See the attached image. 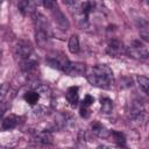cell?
I'll use <instances>...</instances> for the list:
<instances>
[{
	"instance_id": "cell-13",
	"label": "cell",
	"mask_w": 149,
	"mask_h": 149,
	"mask_svg": "<svg viewBox=\"0 0 149 149\" xmlns=\"http://www.w3.org/2000/svg\"><path fill=\"white\" fill-rule=\"evenodd\" d=\"M51 13H52V16H54L56 23H57L61 28H63V29H68V28H69V22H68L66 17L64 16V14L59 10L58 7L54 8V9L51 10Z\"/></svg>"
},
{
	"instance_id": "cell-9",
	"label": "cell",
	"mask_w": 149,
	"mask_h": 149,
	"mask_svg": "<svg viewBox=\"0 0 149 149\" xmlns=\"http://www.w3.org/2000/svg\"><path fill=\"white\" fill-rule=\"evenodd\" d=\"M91 130H92V133H93L97 137H100V139H107V137L111 135V132H109L104 125H101V123L98 122V121L92 122V125H91Z\"/></svg>"
},
{
	"instance_id": "cell-18",
	"label": "cell",
	"mask_w": 149,
	"mask_h": 149,
	"mask_svg": "<svg viewBox=\"0 0 149 149\" xmlns=\"http://www.w3.org/2000/svg\"><path fill=\"white\" fill-rule=\"evenodd\" d=\"M23 98H24V100L30 105V106H35L37 102H38V100H40V94L35 91V90H31V91H28V92H26L24 93V95H23Z\"/></svg>"
},
{
	"instance_id": "cell-20",
	"label": "cell",
	"mask_w": 149,
	"mask_h": 149,
	"mask_svg": "<svg viewBox=\"0 0 149 149\" xmlns=\"http://www.w3.org/2000/svg\"><path fill=\"white\" fill-rule=\"evenodd\" d=\"M34 90L40 94V97H43V98H50L51 95V90L49 86H47L45 84H37Z\"/></svg>"
},
{
	"instance_id": "cell-6",
	"label": "cell",
	"mask_w": 149,
	"mask_h": 149,
	"mask_svg": "<svg viewBox=\"0 0 149 149\" xmlns=\"http://www.w3.org/2000/svg\"><path fill=\"white\" fill-rule=\"evenodd\" d=\"M86 79L87 81L95 87H100V88H111L114 84V79H106V78H100L97 76H93L91 73L86 74Z\"/></svg>"
},
{
	"instance_id": "cell-15",
	"label": "cell",
	"mask_w": 149,
	"mask_h": 149,
	"mask_svg": "<svg viewBox=\"0 0 149 149\" xmlns=\"http://www.w3.org/2000/svg\"><path fill=\"white\" fill-rule=\"evenodd\" d=\"M35 140L42 144H51L54 137L49 130H41L35 134Z\"/></svg>"
},
{
	"instance_id": "cell-2",
	"label": "cell",
	"mask_w": 149,
	"mask_h": 149,
	"mask_svg": "<svg viewBox=\"0 0 149 149\" xmlns=\"http://www.w3.org/2000/svg\"><path fill=\"white\" fill-rule=\"evenodd\" d=\"M129 113H130V118L133 120H135V121L142 122V121H146V119H147V109H146V106L140 100H134L132 102Z\"/></svg>"
},
{
	"instance_id": "cell-12",
	"label": "cell",
	"mask_w": 149,
	"mask_h": 149,
	"mask_svg": "<svg viewBox=\"0 0 149 149\" xmlns=\"http://www.w3.org/2000/svg\"><path fill=\"white\" fill-rule=\"evenodd\" d=\"M33 20H34V24H35V29H48L49 30V24L47 21V17L40 13V12H34L33 13Z\"/></svg>"
},
{
	"instance_id": "cell-16",
	"label": "cell",
	"mask_w": 149,
	"mask_h": 149,
	"mask_svg": "<svg viewBox=\"0 0 149 149\" xmlns=\"http://www.w3.org/2000/svg\"><path fill=\"white\" fill-rule=\"evenodd\" d=\"M17 118L15 115H9V116H6L3 120H2V123H1V128L3 130H9V129H13L17 126Z\"/></svg>"
},
{
	"instance_id": "cell-11",
	"label": "cell",
	"mask_w": 149,
	"mask_h": 149,
	"mask_svg": "<svg viewBox=\"0 0 149 149\" xmlns=\"http://www.w3.org/2000/svg\"><path fill=\"white\" fill-rule=\"evenodd\" d=\"M65 98H66L68 102H69L72 107H76V106L78 105V101H79L78 86H71V87H69L68 91H66Z\"/></svg>"
},
{
	"instance_id": "cell-23",
	"label": "cell",
	"mask_w": 149,
	"mask_h": 149,
	"mask_svg": "<svg viewBox=\"0 0 149 149\" xmlns=\"http://www.w3.org/2000/svg\"><path fill=\"white\" fill-rule=\"evenodd\" d=\"M111 134L114 137V141L116 142L118 146H120V147H125L126 146V136H125L123 133L116 132V130H112Z\"/></svg>"
},
{
	"instance_id": "cell-3",
	"label": "cell",
	"mask_w": 149,
	"mask_h": 149,
	"mask_svg": "<svg viewBox=\"0 0 149 149\" xmlns=\"http://www.w3.org/2000/svg\"><path fill=\"white\" fill-rule=\"evenodd\" d=\"M14 52H15V56L19 57L21 61L22 59H26V58L30 57L31 54H33V44L29 41L21 40V41H19L15 44Z\"/></svg>"
},
{
	"instance_id": "cell-1",
	"label": "cell",
	"mask_w": 149,
	"mask_h": 149,
	"mask_svg": "<svg viewBox=\"0 0 149 149\" xmlns=\"http://www.w3.org/2000/svg\"><path fill=\"white\" fill-rule=\"evenodd\" d=\"M126 54L135 59H143L147 58L149 55L147 42L143 40H133L129 44V47L126 48Z\"/></svg>"
},
{
	"instance_id": "cell-22",
	"label": "cell",
	"mask_w": 149,
	"mask_h": 149,
	"mask_svg": "<svg viewBox=\"0 0 149 149\" xmlns=\"http://www.w3.org/2000/svg\"><path fill=\"white\" fill-rule=\"evenodd\" d=\"M136 80L139 83L140 88L143 91V93L148 94V92H149V79L146 76H137L136 77Z\"/></svg>"
},
{
	"instance_id": "cell-24",
	"label": "cell",
	"mask_w": 149,
	"mask_h": 149,
	"mask_svg": "<svg viewBox=\"0 0 149 149\" xmlns=\"http://www.w3.org/2000/svg\"><path fill=\"white\" fill-rule=\"evenodd\" d=\"M140 36L142 37V40L144 42L149 41V28H148V23L146 21H143L142 24L140 26Z\"/></svg>"
},
{
	"instance_id": "cell-21",
	"label": "cell",
	"mask_w": 149,
	"mask_h": 149,
	"mask_svg": "<svg viewBox=\"0 0 149 149\" xmlns=\"http://www.w3.org/2000/svg\"><path fill=\"white\" fill-rule=\"evenodd\" d=\"M100 104H101V113L104 114H109L113 109V101L109 98H101L100 99Z\"/></svg>"
},
{
	"instance_id": "cell-4",
	"label": "cell",
	"mask_w": 149,
	"mask_h": 149,
	"mask_svg": "<svg viewBox=\"0 0 149 149\" xmlns=\"http://www.w3.org/2000/svg\"><path fill=\"white\" fill-rule=\"evenodd\" d=\"M106 52L112 57H119L122 54H126V47L123 45V43L121 41L113 38L107 43Z\"/></svg>"
},
{
	"instance_id": "cell-27",
	"label": "cell",
	"mask_w": 149,
	"mask_h": 149,
	"mask_svg": "<svg viewBox=\"0 0 149 149\" xmlns=\"http://www.w3.org/2000/svg\"><path fill=\"white\" fill-rule=\"evenodd\" d=\"M79 114H80V116H81V118L87 119V118L91 115V112H90V109H88V107H87V106L81 105V106H80V109H79Z\"/></svg>"
},
{
	"instance_id": "cell-8",
	"label": "cell",
	"mask_w": 149,
	"mask_h": 149,
	"mask_svg": "<svg viewBox=\"0 0 149 149\" xmlns=\"http://www.w3.org/2000/svg\"><path fill=\"white\" fill-rule=\"evenodd\" d=\"M47 62L51 68L61 70V71L64 72V70H65V68L69 63V59L64 56H52V57H49L47 59Z\"/></svg>"
},
{
	"instance_id": "cell-28",
	"label": "cell",
	"mask_w": 149,
	"mask_h": 149,
	"mask_svg": "<svg viewBox=\"0 0 149 149\" xmlns=\"http://www.w3.org/2000/svg\"><path fill=\"white\" fill-rule=\"evenodd\" d=\"M94 102V98L92 97V95H90V94H87V95H85V98L83 99V101H81V105H84V106H91L92 104Z\"/></svg>"
},
{
	"instance_id": "cell-7",
	"label": "cell",
	"mask_w": 149,
	"mask_h": 149,
	"mask_svg": "<svg viewBox=\"0 0 149 149\" xmlns=\"http://www.w3.org/2000/svg\"><path fill=\"white\" fill-rule=\"evenodd\" d=\"M86 71V66L84 63L81 62H70L68 63L64 72L69 76H80V74H84Z\"/></svg>"
},
{
	"instance_id": "cell-31",
	"label": "cell",
	"mask_w": 149,
	"mask_h": 149,
	"mask_svg": "<svg viewBox=\"0 0 149 149\" xmlns=\"http://www.w3.org/2000/svg\"><path fill=\"white\" fill-rule=\"evenodd\" d=\"M0 148H2V146H1V144H0Z\"/></svg>"
},
{
	"instance_id": "cell-25",
	"label": "cell",
	"mask_w": 149,
	"mask_h": 149,
	"mask_svg": "<svg viewBox=\"0 0 149 149\" xmlns=\"http://www.w3.org/2000/svg\"><path fill=\"white\" fill-rule=\"evenodd\" d=\"M38 3H41L44 8L49 9V10H52L54 8L57 7L56 0H38Z\"/></svg>"
},
{
	"instance_id": "cell-30",
	"label": "cell",
	"mask_w": 149,
	"mask_h": 149,
	"mask_svg": "<svg viewBox=\"0 0 149 149\" xmlns=\"http://www.w3.org/2000/svg\"><path fill=\"white\" fill-rule=\"evenodd\" d=\"M2 1H5V0H0V3H1V2H2Z\"/></svg>"
},
{
	"instance_id": "cell-14",
	"label": "cell",
	"mask_w": 149,
	"mask_h": 149,
	"mask_svg": "<svg viewBox=\"0 0 149 149\" xmlns=\"http://www.w3.org/2000/svg\"><path fill=\"white\" fill-rule=\"evenodd\" d=\"M37 65H38V63L36 62V59L31 58V56L28 57V58H26V59H22L21 61V64H20L21 70L23 72H26V73H30V72L35 71L36 68H37Z\"/></svg>"
},
{
	"instance_id": "cell-10",
	"label": "cell",
	"mask_w": 149,
	"mask_h": 149,
	"mask_svg": "<svg viewBox=\"0 0 149 149\" xmlns=\"http://www.w3.org/2000/svg\"><path fill=\"white\" fill-rule=\"evenodd\" d=\"M35 38H36V43L38 44V47L44 48L47 47V44L49 43V34H48V29H35Z\"/></svg>"
},
{
	"instance_id": "cell-26",
	"label": "cell",
	"mask_w": 149,
	"mask_h": 149,
	"mask_svg": "<svg viewBox=\"0 0 149 149\" xmlns=\"http://www.w3.org/2000/svg\"><path fill=\"white\" fill-rule=\"evenodd\" d=\"M8 91H9V84H8V83H3V84L0 86V104H2V101H3V99L6 98Z\"/></svg>"
},
{
	"instance_id": "cell-19",
	"label": "cell",
	"mask_w": 149,
	"mask_h": 149,
	"mask_svg": "<svg viewBox=\"0 0 149 149\" xmlns=\"http://www.w3.org/2000/svg\"><path fill=\"white\" fill-rule=\"evenodd\" d=\"M68 48H69V51L71 54H77L79 51V38H78L77 35H71L70 36Z\"/></svg>"
},
{
	"instance_id": "cell-17",
	"label": "cell",
	"mask_w": 149,
	"mask_h": 149,
	"mask_svg": "<svg viewBox=\"0 0 149 149\" xmlns=\"http://www.w3.org/2000/svg\"><path fill=\"white\" fill-rule=\"evenodd\" d=\"M17 7L22 15H28V14L34 13L31 0H20L17 3Z\"/></svg>"
},
{
	"instance_id": "cell-29",
	"label": "cell",
	"mask_w": 149,
	"mask_h": 149,
	"mask_svg": "<svg viewBox=\"0 0 149 149\" xmlns=\"http://www.w3.org/2000/svg\"><path fill=\"white\" fill-rule=\"evenodd\" d=\"M6 109H7V107H6V106H1V107H0V119H1V118H2V115L5 114Z\"/></svg>"
},
{
	"instance_id": "cell-5",
	"label": "cell",
	"mask_w": 149,
	"mask_h": 149,
	"mask_svg": "<svg viewBox=\"0 0 149 149\" xmlns=\"http://www.w3.org/2000/svg\"><path fill=\"white\" fill-rule=\"evenodd\" d=\"M88 73L100 77V78H106V79H114L113 77V71L112 69L106 65V64H97L94 66H92L88 71Z\"/></svg>"
}]
</instances>
